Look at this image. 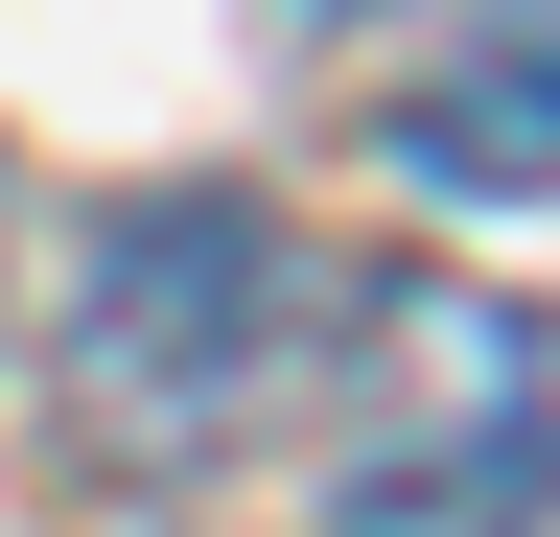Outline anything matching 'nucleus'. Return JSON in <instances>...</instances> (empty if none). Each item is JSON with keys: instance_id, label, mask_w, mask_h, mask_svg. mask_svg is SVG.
<instances>
[{"instance_id": "obj_1", "label": "nucleus", "mask_w": 560, "mask_h": 537, "mask_svg": "<svg viewBox=\"0 0 560 537\" xmlns=\"http://www.w3.org/2000/svg\"><path fill=\"white\" fill-rule=\"evenodd\" d=\"M327 351H350V281L257 187H140L70 257V444H117V467H234L280 421V374H327Z\"/></svg>"}, {"instance_id": "obj_3", "label": "nucleus", "mask_w": 560, "mask_h": 537, "mask_svg": "<svg viewBox=\"0 0 560 537\" xmlns=\"http://www.w3.org/2000/svg\"><path fill=\"white\" fill-rule=\"evenodd\" d=\"M374 164H397V187H467V211H514V187H560V24L467 47V71H420V94L374 117Z\"/></svg>"}, {"instance_id": "obj_2", "label": "nucleus", "mask_w": 560, "mask_h": 537, "mask_svg": "<svg viewBox=\"0 0 560 537\" xmlns=\"http://www.w3.org/2000/svg\"><path fill=\"white\" fill-rule=\"evenodd\" d=\"M350 467L327 537H560V351L490 281H350Z\"/></svg>"}, {"instance_id": "obj_4", "label": "nucleus", "mask_w": 560, "mask_h": 537, "mask_svg": "<svg viewBox=\"0 0 560 537\" xmlns=\"http://www.w3.org/2000/svg\"><path fill=\"white\" fill-rule=\"evenodd\" d=\"M0 257H24V187H0Z\"/></svg>"}]
</instances>
